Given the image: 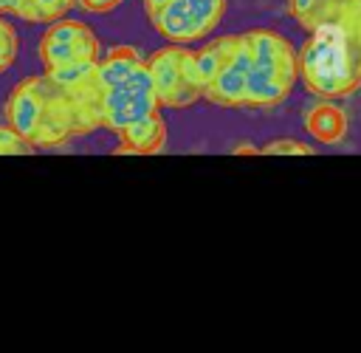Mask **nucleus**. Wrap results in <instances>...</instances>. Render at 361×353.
I'll return each instance as SVG.
<instances>
[{
  "mask_svg": "<svg viewBox=\"0 0 361 353\" xmlns=\"http://www.w3.org/2000/svg\"><path fill=\"white\" fill-rule=\"evenodd\" d=\"M79 59H99V40L90 25L79 20H54L51 28L39 40V62L45 71L79 62Z\"/></svg>",
  "mask_w": 361,
  "mask_h": 353,
  "instance_id": "obj_7",
  "label": "nucleus"
},
{
  "mask_svg": "<svg viewBox=\"0 0 361 353\" xmlns=\"http://www.w3.org/2000/svg\"><path fill=\"white\" fill-rule=\"evenodd\" d=\"M85 11H90V14H107V11H113V8H118L121 6V0H76Z\"/></svg>",
  "mask_w": 361,
  "mask_h": 353,
  "instance_id": "obj_21",
  "label": "nucleus"
},
{
  "mask_svg": "<svg viewBox=\"0 0 361 353\" xmlns=\"http://www.w3.org/2000/svg\"><path fill=\"white\" fill-rule=\"evenodd\" d=\"M39 116H42L39 76H28L6 99V124L31 144V138L37 133V124H39Z\"/></svg>",
  "mask_w": 361,
  "mask_h": 353,
  "instance_id": "obj_9",
  "label": "nucleus"
},
{
  "mask_svg": "<svg viewBox=\"0 0 361 353\" xmlns=\"http://www.w3.org/2000/svg\"><path fill=\"white\" fill-rule=\"evenodd\" d=\"M338 25L344 28V34L350 37V42L355 45V51L361 56V0H347V8L341 14Z\"/></svg>",
  "mask_w": 361,
  "mask_h": 353,
  "instance_id": "obj_17",
  "label": "nucleus"
},
{
  "mask_svg": "<svg viewBox=\"0 0 361 353\" xmlns=\"http://www.w3.org/2000/svg\"><path fill=\"white\" fill-rule=\"evenodd\" d=\"M347 8V0H288V14L310 34L324 25H336Z\"/></svg>",
  "mask_w": 361,
  "mask_h": 353,
  "instance_id": "obj_12",
  "label": "nucleus"
},
{
  "mask_svg": "<svg viewBox=\"0 0 361 353\" xmlns=\"http://www.w3.org/2000/svg\"><path fill=\"white\" fill-rule=\"evenodd\" d=\"M259 155H313L316 150L305 141H296V138H276V141H268L257 150Z\"/></svg>",
  "mask_w": 361,
  "mask_h": 353,
  "instance_id": "obj_19",
  "label": "nucleus"
},
{
  "mask_svg": "<svg viewBox=\"0 0 361 353\" xmlns=\"http://www.w3.org/2000/svg\"><path fill=\"white\" fill-rule=\"evenodd\" d=\"M118 155L124 152H135V155H152V152H161L164 144H166V124H164V116L158 110L130 121L124 130H118Z\"/></svg>",
  "mask_w": 361,
  "mask_h": 353,
  "instance_id": "obj_10",
  "label": "nucleus"
},
{
  "mask_svg": "<svg viewBox=\"0 0 361 353\" xmlns=\"http://www.w3.org/2000/svg\"><path fill=\"white\" fill-rule=\"evenodd\" d=\"M305 130L319 141V144H341L350 127V119L344 113V107L336 104V99H319L313 102L305 116Z\"/></svg>",
  "mask_w": 361,
  "mask_h": 353,
  "instance_id": "obj_11",
  "label": "nucleus"
},
{
  "mask_svg": "<svg viewBox=\"0 0 361 353\" xmlns=\"http://www.w3.org/2000/svg\"><path fill=\"white\" fill-rule=\"evenodd\" d=\"M28 3L34 11V23H54L76 6V0H28Z\"/></svg>",
  "mask_w": 361,
  "mask_h": 353,
  "instance_id": "obj_16",
  "label": "nucleus"
},
{
  "mask_svg": "<svg viewBox=\"0 0 361 353\" xmlns=\"http://www.w3.org/2000/svg\"><path fill=\"white\" fill-rule=\"evenodd\" d=\"M226 0H169L149 17L152 28L175 45H189L209 37L223 20Z\"/></svg>",
  "mask_w": 361,
  "mask_h": 353,
  "instance_id": "obj_6",
  "label": "nucleus"
},
{
  "mask_svg": "<svg viewBox=\"0 0 361 353\" xmlns=\"http://www.w3.org/2000/svg\"><path fill=\"white\" fill-rule=\"evenodd\" d=\"M20 152H31V144L17 136L8 124L0 127V155H20Z\"/></svg>",
  "mask_w": 361,
  "mask_h": 353,
  "instance_id": "obj_20",
  "label": "nucleus"
},
{
  "mask_svg": "<svg viewBox=\"0 0 361 353\" xmlns=\"http://www.w3.org/2000/svg\"><path fill=\"white\" fill-rule=\"evenodd\" d=\"M144 62L149 68L152 88L161 107H189L203 99L206 85L197 73L195 51H189L186 45L169 42L166 48L149 54Z\"/></svg>",
  "mask_w": 361,
  "mask_h": 353,
  "instance_id": "obj_4",
  "label": "nucleus"
},
{
  "mask_svg": "<svg viewBox=\"0 0 361 353\" xmlns=\"http://www.w3.org/2000/svg\"><path fill=\"white\" fill-rule=\"evenodd\" d=\"M248 71H251V45L245 34H237L234 51L226 59V65L214 73V79L206 85L203 99L217 107H245V88H248Z\"/></svg>",
  "mask_w": 361,
  "mask_h": 353,
  "instance_id": "obj_8",
  "label": "nucleus"
},
{
  "mask_svg": "<svg viewBox=\"0 0 361 353\" xmlns=\"http://www.w3.org/2000/svg\"><path fill=\"white\" fill-rule=\"evenodd\" d=\"M166 3H169V0H144V11H147V17H152L155 11H161Z\"/></svg>",
  "mask_w": 361,
  "mask_h": 353,
  "instance_id": "obj_22",
  "label": "nucleus"
},
{
  "mask_svg": "<svg viewBox=\"0 0 361 353\" xmlns=\"http://www.w3.org/2000/svg\"><path fill=\"white\" fill-rule=\"evenodd\" d=\"M158 96L152 88V76L147 62L141 59L118 85L102 90V127L118 133L130 121L158 110Z\"/></svg>",
  "mask_w": 361,
  "mask_h": 353,
  "instance_id": "obj_5",
  "label": "nucleus"
},
{
  "mask_svg": "<svg viewBox=\"0 0 361 353\" xmlns=\"http://www.w3.org/2000/svg\"><path fill=\"white\" fill-rule=\"evenodd\" d=\"M96 62L99 59H79V62H68V65H59V68H51L45 71L51 82L62 85V88H85L96 79Z\"/></svg>",
  "mask_w": 361,
  "mask_h": 353,
  "instance_id": "obj_15",
  "label": "nucleus"
},
{
  "mask_svg": "<svg viewBox=\"0 0 361 353\" xmlns=\"http://www.w3.org/2000/svg\"><path fill=\"white\" fill-rule=\"evenodd\" d=\"M14 59H17V31L6 17H0V73L8 71Z\"/></svg>",
  "mask_w": 361,
  "mask_h": 353,
  "instance_id": "obj_18",
  "label": "nucleus"
},
{
  "mask_svg": "<svg viewBox=\"0 0 361 353\" xmlns=\"http://www.w3.org/2000/svg\"><path fill=\"white\" fill-rule=\"evenodd\" d=\"M138 62H141V56H138L135 48H130V45H116V48H110V51L104 54V59L96 62V85H99L102 90L118 85Z\"/></svg>",
  "mask_w": 361,
  "mask_h": 353,
  "instance_id": "obj_13",
  "label": "nucleus"
},
{
  "mask_svg": "<svg viewBox=\"0 0 361 353\" xmlns=\"http://www.w3.org/2000/svg\"><path fill=\"white\" fill-rule=\"evenodd\" d=\"M296 68L299 82L316 99H347L361 88V56L338 23L310 31L296 51Z\"/></svg>",
  "mask_w": 361,
  "mask_h": 353,
  "instance_id": "obj_1",
  "label": "nucleus"
},
{
  "mask_svg": "<svg viewBox=\"0 0 361 353\" xmlns=\"http://www.w3.org/2000/svg\"><path fill=\"white\" fill-rule=\"evenodd\" d=\"M234 42H237V34H228V37H217V40H212L203 48L195 51V65H197V73H200L203 85H209L214 79V73L226 65V59L234 51Z\"/></svg>",
  "mask_w": 361,
  "mask_h": 353,
  "instance_id": "obj_14",
  "label": "nucleus"
},
{
  "mask_svg": "<svg viewBox=\"0 0 361 353\" xmlns=\"http://www.w3.org/2000/svg\"><path fill=\"white\" fill-rule=\"evenodd\" d=\"M251 45V71L245 88V107H274L282 104L293 85L299 82L293 45L271 28L245 31Z\"/></svg>",
  "mask_w": 361,
  "mask_h": 353,
  "instance_id": "obj_3",
  "label": "nucleus"
},
{
  "mask_svg": "<svg viewBox=\"0 0 361 353\" xmlns=\"http://www.w3.org/2000/svg\"><path fill=\"white\" fill-rule=\"evenodd\" d=\"M39 90L42 116L31 147H59L82 133H93L96 127H102V88L96 85V79L85 88H62L51 82L48 73H42Z\"/></svg>",
  "mask_w": 361,
  "mask_h": 353,
  "instance_id": "obj_2",
  "label": "nucleus"
}]
</instances>
